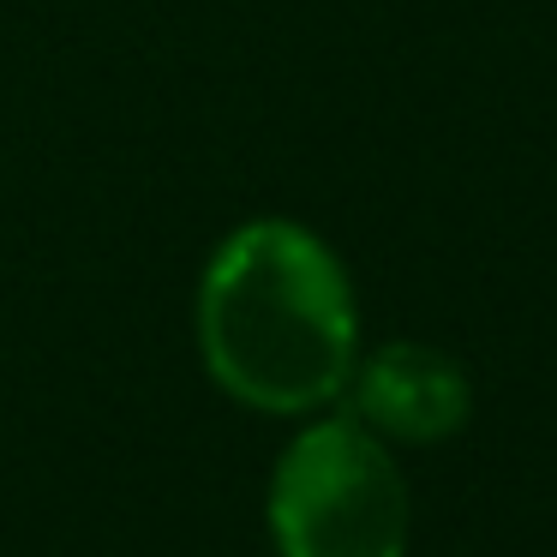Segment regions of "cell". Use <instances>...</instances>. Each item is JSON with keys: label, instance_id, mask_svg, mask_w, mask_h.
<instances>
[{"label": "cell", "instance_id": "6da1fadb", "mask_svg": "<svg viewBox=\"0 0 557 557\" xmlns=\"http://www.w3.org/2000/svg\"><path fill=\"white\" fill-rule=\"evenodd\" d=\"M198 348L210 377L246 408H330L360 366V312L342 258L282 216L234 228L198 282Z\"/></svg>", "mask_w": 557, "mask_h": 557}, {"label": "cell", "instance_id": "7a4b0ae2", "mask_svg": "<svg viewBox=\"0 0 557 557\" xmlns=\"http://www.w3.org/2000/svg\"><path fill=\"white\" fill-rule=\"evenodd\" d=\"M270 540L276 557L408 552V485L384 437L354 413L306 425L270 480Z\"/></svg>", "mask_w": 557, "mask_h": 557}, {"label": "cell", "instance_id": "3957f363", "mask_svg": "<svg viewBox=\"0 0 557 557\" xmlns=\"http://www.w3.org/2000/svg\"><path fill=\"white\" fill-rule=\"evenodd\" d=\"M354 420L384 444H444L468 425L473 384L444 348L425 342H389L372 360L354 366Z\"/></svg>", "mask_w": 557, "mask_h": 557}]
</instances>
